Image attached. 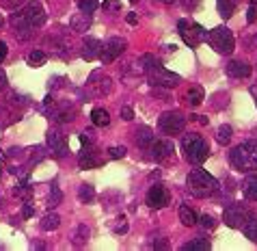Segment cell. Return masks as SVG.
<instances>
[{"label":"cell","mask_w":257,"mask_h":251,"mask_svg":"<svg viewBox=\"0 0 257 251\" xmlns=\"http://www.w3.org/2000/svg\"><path fill=\"white\" fill-rule=\"evenodd\" d=\"M50 115H52V119L57 124H67V122H72V119H74L76 111L69 104H65V106H54L50 111Z\"/></svg>","instance_id":"ac0fdd59"},{"label":"cell","mask_w":257,"mask_h":251,"mask_svg":"<svg viewBox=\"0 0 257 251\" xmlns=\"http://www.w3.org/2000/svg\"><path fill=\"white\" fill-rule=\"evenodd\" d=\"M253 215L247 206L244 204H238V201H233V204H229L227 208H225V212H223V219H225V225H229V227H242L244 225V221L249 219V217Z\"/></svg>","instance_id":"52a82bcc"},{"label":"cell","mask_w":257,"mask_h":251,"mask_svg":"<svg viewBox=\"0 0 257 251\" xmlns=\"http://www.w3.org/2000/svg\"><path fill=\"white\" fill-rule=\"evenodd\" d=\"M78 7H80V11H83V13H93V11L97 9V0H80L78 2Z\"/></svg>","instance_id":"d590c367"},{"label":"cell","mask_w":257,"mask_h":251,"mask_svg":"<svg viewBox=\"0 0 257 251\" xmlns=\"http://www.w3.org/2000/svg\"><path fill=\"white\" fill-rule=\"evenodd\" d=\"M91 122H93V126L106 128V126L111 124V115H108L106 108H93L91 111Z\"/></svg>","instance_id":"603a6c76"},{"label":"cell","mask_w":257,"mask_h":251,"mask_svg":"<svg viewBox=\"0 0 257 251\" xmlns=\"http://www.w3.org/2000/svg\"><path fill=\"white\" fill-rule=\"evenodd\" d=\"M121 117L125 119V122H132V119H134V111L130 106H121Z\"/></svg>","instance_id":"bcb514c9"},{"label":"cell","mask_w":257,"mask_h":251,"mask_svg":"<svg viewBox=\"0 0 257 251\" xmlns=\"http://www.w3.org/2000/svg\"><path fill=\"white\" fill-rule=\"evenodd\" d=\"M247 20H249V24H255V20H257V4H251V7H249Z\"/></svg>","instance_id":"f6af8a7d"},{"label":"cell","mask_w":257,"mask_h":251,"mask_svg":"<svg viewBox=\"0 0 257 251\" xmlns=\"http://www.w3.org/2000/svg\"><path fill=\"white\" fill-rule=\"evenodd\" d=\"M78 165L80 169H95L102 165V158H97V154L93 152V145H89L78 154Z\"/></svg>","instance_id":"9a60e30c"},{"label":"cell","mask_w":257,"mask_h":251,"mask_svg":"<svg viewBox=\"0 0 257 251\" xmlns=\"http://www.w3.org/2000/svg\"><path fill=\"white\" fill-rule=\"evenodd\" d=\"M48 154H46V147H35V150H32V156H30V160L32 162H41L43 160V158H46Z\"/></svg>","instance_id":"ab89813d"},{"label":"cell","mask_w":257,"mask_h":251,"mask_svg":"<svg viewBox=\"0 0 257 251\" xmlns=\"http://www.w3.org/2000/svg\"><path fill=\"white\" fill-rule=\"evenodd\" d=\"M182 150H184V156L190 165H203L210 156V145L203 136L199 134H186L182 139Z\"/></svg>","instance_id":"3957f363"},{"label":"cell","mask_w":257,"mask_h":251,"mask_svg":"<svg viewBox=\"0 0 257 251\" xmlns=\"http://www.w3.org/2000/svg\"><path fill=\"white\" fill-rule=\"evenodd\" d=\"M100 50H102V41L95 39V37H86L83 43V59L85 61H93V59L100 57Z\"/></svg>","instance_id":"2e32d148"},{"label":"cell","mask_w":257,"mask_h":251,"mask_svg":"<svg viewBox=\"0 0 257 251\" xmlns=\"http://www.w3.org/2000/svg\"><path fill=\"white\" fill-rule=\"evenodd\" d=\"M231 165L238 171H255L257 169V141H244L236 145L229 154Z\"/></svg>","instance_id":"7a4b0ae2"},{"label":"cell","mask_w":257,"mask_h":251,"mask_svg":"<svg viewBox=\"0 0 257 251\" xmlns=\"http://www.w3.org/2000/svg\"><path fill=\"white\" fill-rule=\"evenodd\" d=\"M147 206L149 208H154V210H160V208H165V206L171 201V195H169V190L162 187V184H154L149 190H147Z\"/></svg>","instance_id":"8fae6325"},{"label":"cell","mask_w":257,"mask_h":251,"mask_svg":"<svg viewBox=\"0 0 257 251\" xmlns=\"http://www.w3.org/2000/svg\"><path fill=\"white\" fill-rule=\"evenodd\" d=\"M207 249H212V243L207 238H195V241L186 243L182 247V251H207Z\"/></svg>","instance_id":"484cf974"},{"label":"cell","mask_w":257,"mask_h":251,"mask_svg":"<svg viewBox=\"0 0 257 251\" xmlns=\"http://www.w3.org/2000/svg\"><path fill=\"white\" fill-rule=\"evenodd\" d=\"M156 2H165V4H171L173 0H156Z\"/></svg>","instance_id":"9f6ffc18"},{"label":"cell","mask_w":257,"mask_h":251,"mask_svg":"<svg viewBox=\"0 0 257 251\" xmlns=\"http://www.w3.org/2000/svg\"><path fill=\"white\" fill-rule=\"evenodd\" d=\"M113 232L114 234H125L128 232V219H125V217H119L117 223L113 225Z\"/></svg>","instance_id":"74e56055"},{"label":"cell","mask_w":257,"mask_h":251,"mask_svg":"<svg viewBox=\"0 0 257 251\" xmlns=\"http://www.w3.org/2000/svg\"><path fill=\"white\" fill-rule=\"evenodd\" d=\"M125 154H128V150H125L123 145H121V147H119V145H114V147H111V150H108V156L114 158V160H117V158H123Z\"/></svg>","instance_id":"f35d334b"},{"label":"cell","mask_w":257,"mask_h":251,"mask_svg":"<svg viewBox=\"0 0 257 251\" xmlns=\"http://www.w3.org/2000/svg\"><path fill=\"white\" fill-rule=\"evenodd\" d=\"M26 0H0V4H2L4 9H18V7H22V4H24Z\"/></svg>","instance_id":"7bdbcfd3"},{"label":"cell","mask_w":257,"mask_h":251,"mask_svg":"<svg viewBox=\"0 0 257 251\" xmlns=\"http://www.w3.org/2000/svg\"><path fill=\"white\" fill-rule=\"evenodd\" d=\"M102 9L104 11H121V2H117V0H104Z\"/></svg>","instance_id":"b9f144b4"},{"label":"cell","mask_w":257,"mask_h":251,"mask_svg":"<svg viewBox=\"0 0 257 251\" xmlns=\"http://www.w3.org/2000/svg\"><path fill=\"white\" fill-rule=\"evenodd\" d=\"M97 78H100V83H95V80L91 78V85H95V91L97 94H108V91H111V78H108V76H102L100 72H97Z\"/></svg>","instance_id":"4dcf8cb0"},{"label":"cell","mask_w":257,"mask_h":251,"mask_svg":"<svg viewBox=\"0 0 257 251\" xmlns=\"http://www.w3.org/2000/svg\"><path fill=\"white\" fill-rule=\"evenodd\" d=\"M251 95L255 97V104H257V85H253V87H251Z\"/></svg>","instance_id":"11a10c76"},{"label":"cell","mask_w":257,"mask_h":251,"mask_svg":"<svg viewBox=\"0 0 257 251\" xmlns=\"http://www.w3.org/2000/svg\"><path fill=\"white\" fill-rule=\"evenodd\" d=\"M0 199H2V197H0Z\"/></svg>","instance_id":"6125c7cd"},{"label":"cell","mask_w":257,"mask_h":251,"mask_svg":"<svg viewBox=\"0 0 257 251\" xmlns=\"http://www.w3.org/2000/svg\"><path fill=\"white\" fill-rule=\"evenodd\" d=\"M251 4H257V0H251Z\"/></svg>","instance_id":"91938a15"},{"label":"cell","mask_w":257,"mask_h":251,"mask_svg":"<svg viewBox=\"0 0 257 251\" xmlns=\"http://www.w3.org/2000/svg\"><path fill=\"white\" fill-rule=\"evenodd\" d=\"M197 212L190 208L188 204H182L179 206V221H182V225H186V227H190V225H197Z\"/></svg>","instance_id":"44dd1931"},{"label":"cell","mask_w":257,"mask_h":251,"mask_svg":"<svg viewBox=\"0 0 257 251\" xmlns=\"http://www.w3.org/2000/svg\"><path fill=\"white\" fill-rule=\"evenodd\" d=\"M46 52H41V50H32L30 54H29V65L30 67H41L43 63H46Z\"/></svg>","instance_id":"d6a6232c"},{"label":"cell","mask_w":257,"mask_h":251,"mask_svg":"<svg viewBox=\"0 0 257 251\" xmlns=\"http://www.w3.org/2000/svg\"><path fill=\"white\" fill-rule=\"evenodd\" d=\"M130 2H139V0H130Z\"/></svg>","instance_id":"94428289"},{"label":"cell","mask_w":257,"mask_h":251,"mask_svg":"<svg viewBox=\"0 0 257 251\" xmlns=\"http://www.w3.org/2000/svg\"><path fill=\"white\" fill-rule=\"evenodd\" d=\"M149 158L151 160H156V162H160V160H167L169 156L175 152V145H173V141H169V139H162V141H154L149 147Z\"/></svg>","instance_id":"4fadbf2b"},{"label":"cell","mask_w":257,"mask_h":251,"mask_svg":"<svg viewBox=\"0 0 257 251\" xmlns=\"http://www.w3.org/2000/svg\"><path fill=\"white\" fill-rule=\"evenodd\" d=\"M4 24V20H2V15H0V26H2Z\"/></svg>","instance_id":"680465c9"},{"label":"cell","mask_w":257,"mask_h":251,"mask_svg":"<svg viewBox=\"0 0 257 251\" xmlns=\"http://www.w3.org/2000/svg\"><path fill=\"white\" fill-rule=\"evenodd\" d=\"M4 87H7V74L0 69V89H4Z\"/></svg>","instance_id":"f5cc1de1"},{"label":"cell","mask_w":257,"mask_h":251,"mask_svg":"<svg viewBox=\"0 0 257 251\" xmlns=\"http://www.w3.org/2000/svg\"><path fill=\"white\" fill-rule=\"evenodd\" d=\"M30 187H29V184H26V182H22V184H18V187H15L13 188V193L15 195H20V197H29V195H30Z\"/></svg>","instance_id":"60d3db41"},{"label":"cell","mask_w":257,"mask_h":251,"mask_svg":"<svg viewBox=\"0 0 257 251\" xmlns=\"http://www.w3.org/2000/svg\"><path fill=\"white\" fill-rule=\"evenodd\" d=\"M4 59H7V43L0 41V63H2Z\"/></svg>","instance_id":"681fc988"},{"label":"cell","mask_w":257,"mask_h":251,"mask_svg":"<svg viewBox=\"0 0 257 251\" xmlns=\"http://www.w3.org/2000/svg\"><path fill=\"white\" fill-rule=\"evenodd\" d=\"M179 4H182V7L186 9V11H195L197 9V4L201 2V0H177Z\"/></svg>","instance_id":"ee69618b"},{"label":"cell","mask_w":257,"mask_h":251,"mask_svg":"<svg viewBox=\"0 0 257 251\" xmlns=\"http://www.w3.org/2000/svg\"><path fill=\"white\" fill-rule=\"evenodd\" d=\"M145 74H147L149 85H154V87H167V89H173V87H177L179 83H182V78H179L177 74L165 69L160 63H156L154 67H149Z\"/></svg>","instance_id":"5b68a950"},{"label":"cell","mask_w":257,"mask_h":251,"mask_svg":"<svg viewBox=\"0 0 257 251\" xmlns=\"http://www.w3.org/2000/svg\"><path fill=\"white\" fill-rule=\"evenodd\" d=\"M9 22H11V29H13V35L18 37V39H30L32 37V26L26 22L22 11L15 9V13H11Z\"/></svg>","instance_id":"7c38bea8"},{"label":"cell","mask_w":257,"mask_h":251,"mask_svg":"<svg viewBox=\"0 0 257 251\" xmlns=\"http://www.w3.org/2000/svg\"><path fill=\"white\" fill-rule=\"evenodd\" d=\"M195 119H197V122H199L201 126H207V117H203V115H193Z\"/></svg>","instance_id":"db71d44e"},{"label":"cell","mask_w":257,"mask_h":251,"mask_svg":"<svg viewBox=\"0 0 257 251\" xmlns=\"http://www.w3.org/2000/svg\"><path fill=\"white\" fill-rule=\"evenodd\" d=\"M48 147H50L52 154L57 158H65L69 154L67 141H65V136L58 132V130H50V132H48Z\"/></svg>","instance_id":"5bb4252c"},{"label":"cell","mask_w":257,"mask_h":251,"mask_svg":"<svg viewBox=\"0 0 257 251\" xmlns=\"http://www.w3.org/2000/svg\"><path fill=\"white\" fill-rule=\"evenodd\" d=\"M93 197H95V188L91 187V184H83V187L78 188V199L80 201H93Z\"/></svg>","instance_id":"836d02e7"},{"label":"cell","mask_w":257,"mask_h":251,"mask_svg":"<svg viewBox=\"0 0 257 251\" xmlns=\"http://www.w3.org/2000/svg\"><path fill=\"white\" fill-rule=\"evenodd\" d=\"M242 230H244V234H247V238H249V241L257 243V217H255V215H251L249 219L244 221Z\"/></svg>","instance_id":"83f0119b"},{"label":"cell","mask_w":257,"mask_h":251,"mask_svg":"<svg viewBox=\"0 0 257 251\" xmlns=\"http://www.w3.org/2000/svg\"><path fill=\"white\" fill-rule=\"evenodd\" d=\"M125 22H128V24H136V22H139V15H136V13H128V15H125Z\"/></svg>","instance_id":"f907efd6"},{"label":"cell","mask_w":257,"mask_h":251,"mask_svg":"<svg viewBox=\"0 0 257 251\" xmlns=\"http://www.w3.org/2000/svg\"><path fill=\"white\" fill-rule=\"evenodd\" d=\"M89 234H91V232H89V227H86L85 223H83V225H78V227H76V234H74V245L83 247V245L89 241Z\"/></svg>","instance_id":"f546056e"},{"label":"cell","mask_w":257,"mask_h":251,"mask_svg":"<svg viewBox=\"0 0 257 251\" xmlns=\"http://www.w3.org/2000/svg\"><path fill=\"white\" fill-rule=\"evenodd\" d=\"M186 187L195 195V197H212L218 193V180L214 176H210L203 169H193L186 178Z\"/></svg>","instance_id":"6da1fadb"},{"label":"cell","mask_w":257,"mask_h":251,"mask_svg":"<svg viewBox=\"0 0 257 251\" xmlns=\"http://www.w3.org/2000/svg\"><path fill=\"white\" fill-rule=\"evenodd\" d=\"M177 29H179V35H182L184 43L190 48H197L201 41H207V31L201 24H190L188 20H179Z\"/></svg>","instance_id":"8992f818"},{"label":"cell","mask_w":257,"mask_h":251,"mask_svg":"<svg viewBox=\"0 0 257 251\" xmlns=\"http://www.w3.org/2000/svg\"><path fill=\"white\" fill-rule=\"evenodd\" d=\"M80 143H83L85 147H89V145H93L95 143V132L89 128V130H85L83 134H80Z\"/></svg>","instance_id":"8d00e7d4"},{"label":"cell","mask_w":257,"mask_h":251,"mask_svg":"<svg viewBox=\"0 0 257 251\" xmlns=\"http://www.w3.org/2000/svg\"><path fill=\"white\" fill-rule=\"evenodd\" d=\"M63 201V193H61V188L57 187V184H52V188H50V195H48V208H57L58 204Z\"/></svg>","instance_id":"f1b7e54d"},{"label":"cell","mask_w":257,"mask_h":251,"mask_svg":"<svg viewBox=\"0 0 257 251\" xmlns=\"http://www.w3.org/2000/svg\"><path fill=\"white\" fill-rule=\"evenodd\" d=\"M22 13H24L26 22H29L32 29H39V26H43V24H46V20H48V15H46V11H43L41 2H37V0L26 2V7H24Z\"/></svg>","instance_id":"30bf717a"},{"label":"cell","mask_w":257,"mask_h":251,"mask_svg":"<svg viewBox=\"0 0 257 251\" xmlns=\"http://www.w3.org/2000/svg\"><path fill=\"white\" fill-rule=\"evenodd\" d=\"M134 139H136V145L143 147V150H147V147H149V145L156 141V134H154V130H151V128L143 126V128H139V130L134 132Z\"/></svg>","instance_id":"d6986e66"},{"label":"cell","mask_w":257,"mask_h":251,"mask_svg":"<svg viewBox=\"0 0 257 251\" xmlns=\"http://www.w3.org/2000/svg\"><path fill=\"white\" fill-rule=\"evenodd\" d=\"M58 225H61V217H58L57 212H48V215L41 219V230L43 232H54V230H58Z\"/></svg>","instance_id":"cb8c5ba5"},{"label":"cell","mask_w":257,"mask_h":251,"mask_svg":"<svg viewBox=\"0 0 257 251\" xmlns=\"http://www.w3.org/2000/svg\"><path fill=\"white\" fill-rule=\"evenodd\" d=\"M216 7H218V15L229 20L233 15V9H236V0H216Z\"/></svg>","instance_id":"d4e9b609"},{"label":"cell","mask_w":257,"mask_h":251,"mask_svg":"<svg viewBox=\"0 0 257 251\" xmlns=\"http://www.w3.org/2000/svg\"><path fill=\"white\" fill-rule=\"evenodd\" d=\"M207 41H210V46L214 48L218 54H231L233 46H236L231 31H229L227 26H216L214 31H210L207 32Z\"/></svg>","instance_id":"277c9868"},{"label":"cell","mask_w":257,"mask_h":251,"mask_svg":"<svg viewBox=\"0 0 257 251\" xmlns=\"http://www.w3.org/2000/svg\"><path fill=\"white\" fill-rule=\"evenodd\" d=\"M32 215H35V208H32L30 204H24V208H22V217H24V219H30Z\"/></svg>","instance_id":"c3c4849f"},{"label":"cell","mask_w":257,"mask_h":251,"mask_svg":"<svg viewBox=\"0 0 257 251\" xmlns=\"http://www.w3.org/2000/svg\"><path fill=\"white\" fill-rule=\"evenodd\" d=\"M242 193H244V197H247V199L257 201V173H251V176L244 180Z\"/></svg>","instance_id":"7402d4cb"},{"label":"cell","mask_w":257,"mask_h":251,"mask_svg":"<svg viewBox=\"0 0 257 251\" xmlns=\"http://www.w3.org/2000/svg\"><path fill=\"white\" fill-rule=\"evenodd\" d=\"M9 156H11V158H15V156L20 158V156H22V147H11V150H9Z\"/></svg>","instance_id":"816d5d0a"},{"label":"cell","mask_w":257,"mask_h":251,"mask_svg":"<svg viewBox=\"0 0 257 251\" xmlns=\"http://www.w3.org/2000/svg\"><path fill=\"white\" fill-rule=\"evenodd\" d=\"M2 169H4V167H2V162H0V176H2Z\"/></svg>","instance_id":"6f0895ef"},{"label":"cell","mask_w":257,"mask_h":251,"mask_svg":"<svg viewBox=\"0 0 257 251\" xmlns=\"http://www.w3.org/2000/svg\"><path fill=\"white\" fill-rule=\"evenodd\" d=\"M197 223H199L203 230H214V227H216V221H214V217H212V215L199 217V219H197Z\"/></svg>","instance_id":"e575fe53"},{"label":"cell","mask_w":257,"mask_h":251,"mask_svg":"<svg viewBox=\"0 0 257 251\" xmlns=\"http://www.w3.org/2000/svg\"><path fill=\"white\" fill-rule=\"evenodd\" d=\"M158 126L165 134H179L186 128V117L179 111H167L158 119Z\"/></svg>","instance_id":"ba28073f"},{"label":"cell","mask_w":257,"mask_h":251,"mask_svg":"<svg viewBox=\"0 0 257 251\" xmlns=\"http://www.w3.org/2000/svg\"><path fill=\"white\" fill-rule=\"evenodd\" d=\"M231 134H233L231 126H221V128L216 130V141H218L221 145H227L229 141H231Z\"/></svg>","instance_id":"1f68e13d"},{"label":"cell","mask_w":257,"mask_h":251,"mask_svg":"<svg viewBox=\"0 0 257 251\" xmlns=\"http://www.w3.org/2000/svg\"><path fill=\"white\" fill-rule=\"evenodd\" d=\"M171 245H169L167 238H156L154 241V249H169Z\"/></svg>","instance_id":"7dc6e473"},{"label":"cell","mask_w":257,"mask_h":251,"mask_svg":"<svg viewBox=\"0 0 257 251\" xmlns=\"http://www.w3.org/2000/svg\"><path fill=\"white\" fill-rule=\"evenodd\" d=\"M227 74L231 76V78H249L251 76V65L247 61L236 59V61H231L227 65Z\"/></svg>","instance_id":"e0dca14e"},{"label":"cell","mask_w":257,"mask_h":251,"mask_svg":"<svg viewBox=\"0 0 257 251\" xmlns=\"http://www.w3.org/2000/svg\"><path fill=\"white\" fill-rule=\"evenodd\" d=\"M125 46H128V41L121 39V37H111L106 43L102 46V50H100V61L104 65H108V63H113L117 57H121V52L125 50Z\"/></svg>","instance_id":"9c48e42d"},{"label":"cell","mask_w":257,"mask_h":251,"mask_svg":"<svg viewBox=\"0 0 257 251\" xmlns=\"http://www.w3.org/2000/svg\"><path fill=\"white\" fill-rule=\"evenodd\" d=\"M186 100H188V104H190V106H199L201 102L205 100L203 89H201V87H190L188 94H186Z\"/></svg>","instance_id":"4316f807"},{"label":"cell","mask_w":257,"mask_h":251,"mask_svg":"<svg viewBox=\"0 0 257 251\" xmlns=\"http://www.w3.org/2000/svg\"><path fill=\"white\" fill-rule=\"evenodd\" d=\"M69 26H72V31H76V32H86L91 26V15L80 11V13H76L74 18L69 20Z\"/></svg>","instance_id":"ffe728a7"}]
</instances>
